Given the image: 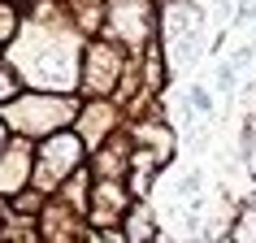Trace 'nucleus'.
<instances>
[{
  "label": "nucleus",
  "instance_id": "f03ea898",
  "mask_svg": "<svg viewBox=\"0 0 256 243\" xmlns=\"http://www.w3.org/2000/svg\"><path fill=\"white\" fill-rule=\"evenodd\" d=\"M191 104H196V108H213V100H208L204 87H191Z\"/></svg>",
  "mask_w": 256,
  "mask_h": 243
},
{
  "label": "nucleus",
  "instance_id": "f257e3e1",
  "mask_svg": "<svg viewBox=\"0 0 256 243\" xmlns=\"http://www.w3.org/2000/svg\"><path fill=\"white\" fill-rule=\"evenodd\" d=\"M217 82H222V92L234 87V66H217Z\"/></svg>",
  "mask_w": 256,
  "mask_h": 243
}]
</instances>
